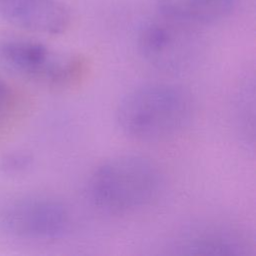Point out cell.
I'll list each match as a JSON object with an SVG mask.
<instances>
[{
    "label": "cell",
    "instance_id": "obj_1",
    "mask_svg": "<svg viewBox=\"0 0 256 256\" xmlns=\"http://www.w3.org/2000/svg\"><path fill=\"white\" fill-rule=\"evenodd\" d=\"M193 115L190 94L168 83H149L129 91L116 109L121 131L137 141L154 143L175 138Z\"/></svg>",
    "mask_w": 256,
    "mask_h": 256
},
{
    "label": "cell",
    "instance_id": "obj_2",
    "mask_svg": "<svg viewBox=\"0 0 256 256\" xmlns=\"http://www.w3.org/2000/svg\"><path fill=\"white\" fill-rule=\"evenodd\" d=\"M163 174L150 158L124 154L110 158L91 174L87 195L108 212H127L151 204L162 191Z\"/></svg>",
    "mask_w": 256,
    "mask_h": 256
},
{
    "label": "cell",
    "instance_id": "obj_3",
    "mask_svg": "<svg viewBox=\"0 0 256 256\" xmlns=\"http://www.w3.org/2000/svg\"><path fill=\"white\" fill-rule=\"evenodd\" d=\"M0 68L15 76L51 87H71L86 72L79 55L60 53L27 39L0 40Z\"/></svg>",
    "mask_w": 256,
    "mask_h": 256
},
{
    "label": "cell",
    "instance_id": "obj_4",
    "mask_svg": "<svg viewBox=\"0 0 256 256\" xmlns=\"http://www.w3.org/2000/svg\"><path fill=\"white\" fill-rule=\"evenodd\" d=\"M71 226L67 206L54 198L29 196L5 203L0 208V229L5 234L28 240H53Z\"/></svg>",
    "mask_w": 256,
    "mask_h": 256
},
{
    "label": "cell",
    "instance_id": "obj_5",
    "mask_svg": "<svg viewBox=\"0 0 256 256\" xmlns=\"http://www.w3.org/2000/svg\"><path fill=\"white\" fill-rule=\"evenodd\" d=\"M180 24L167 20L149 23L141 29L138 49L144 61L154 69L176 75L191 71L199 63L200 42Z\"/></svg>",
    "mask_w": 256,
    "mask_h": 256
},
{
    "label": "cell",
    "instance_id": "obj_6",
    "mask_svg": "<svg viewBox=\"0 0 256 256\" xmlns=\"http://www.w3.org/2000/svg\"><path fill=\"white\" fill-rule=\"evenodd\" d=\"M0 18L31 32L56 35L71 22L69 9L59 0H0Z\"/></svg>",
    "mask_w": 256,
    "mask_h": 256
},
{
    "label": "cell",
    "instance_id": "obj_7",
    "mask_svg": "<svg viewBox=\"0 0 256 256\" xmlns=\"http://www.w3.org/2000/svg\"><path fill=\"white\" fill-rule=\"evenodd\" d=\"M236 0H157L161 15L181 24H207L226 18Z\"/></svg>",
    "mask_w": 256,
    "mask_h": 256
},
{
    "label": "cell",
    "instance_id": "obj_8",
    "mask_svg": "<svg viewBox=\"0 0 256 256\" xmlns=\"http://www.w3.org/2000/svg\"><path fill=\"white\" fill-rule=\"evenodd\" d=\"M31 157L23 152L5 154L0 160V170L7 175H15L25 171L31 165Z\"/></svg>",
    "mask_w": 256,
    "mask_h": 256
},
{
    "label": "cell",
    "instance_id": "obj_9",
    "mask_svg": "<svg viewBox=\"0 0 256 256\" xmlns=\"http://www.w3.org/2000/svg\"><path fill=\"white\" fill-rule=\"evenodd\" d=\"M13 101V94L6 82L0 78V117L7 112Z\"/></svg>",
    "mask_w": 256,
    "mask_h": 256
}]
</instances>
